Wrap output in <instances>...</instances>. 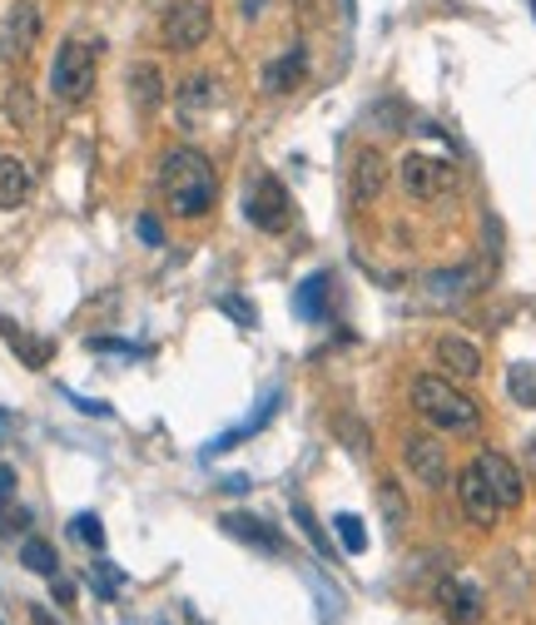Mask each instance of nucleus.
<instances>
[{
  "instance_id": "bb28decb",
  "label": "nucleus",
  "mask_w": 536,
  "mask_h": 625,
  "mask_svg": "<svg viewBox=\"0 0 536 625\" xmlns=\"http://www.w3.org/2000/svg\"><path fill=\"white\" fill-rule=\"evenodd\" d=\"M383 511L393 517V527H403V521H408V502L397 496V486H393V482L383 486Z\"/></svg>"
},
{
  "instance_id": "4be33fe9",
  "label": "nucleus",
  "mask_w": 536,
  "mask_h": 625,
  "mask_svg": "<svg viewBox=\"0 0 536 625\" xmlns=\"http://www.w3.org/2000/svg\"><path fill=\"white\" fill-rule=\"evenodd\" d=\"M323 308H328V273H313V279L299 288V312L323 318Z\"/></svg>"
},
{
  "instance_id": "b1692460",
  "label": "nucleus",
  "mask_w": 536,
  "mask_h": 625,
  "mask_svg": "<svg viewBox=\"0 0 536 625\" xmlns=\"http://www.w3.org/2000/svg\"><path fill=\"white\" fill-rule=\"evenodd\" d=\"M333 531H338V541H343V551H353V556H363L368 551V531H363V521L358 517H333Z\"/></svg>"
},
{
  "instance_id": "5701e85b",
  "label": "nucleus",
  "mask_w": 536,
  "mask_h": 625,
  "mask_svg": "<svg viewBox=\"0 0 536 625\" xmlns=\"http://www.w3.org/2000/svg\"><path fill=\"white\" fill-rule=\"evenodd\" d=\"M0 333L11 338V343H15V353H21L31 367H45V357H50V343H35V338H21V333H15V323H11V318H0Z\"/></svg>"
},
{
  "instance_id": "39448f33",
  "label": "nucleus",
  "mask_w": 536,
  "mask_h": 625,
  "mask_svg": "<svg viewBox=\"0 0 536 625\" xmlns=\"http://www.w3.org/2000/svg\"><path fill=\"white\" fill-rule=\"evenodd\" d=\"M244 214H248V224L264 228V234H283V228L293 224V199H289V189H283V179L258 174L244 194Z\"/></svg>"
},
{
  "instance_id": "0eeeda50",
  "label": "nucleus",
  "mask_w": 536,
  "mask_h": 625,
  "mask_svg": "<svg viewBox=\"0 0 536 625\" xmlns=\"http://www.w3.org/2000/svg\"><path fill=\"white\" fill-rule=\"evenodd\" d=\"M403 462H408V472L418 476L422 486H447V452H442L438 437H428V432H408L403 437Z\"/></svg>"
},
{
  "instance_id": "aec40b11",
  "label": "nucleus",
  "mask_w": 536,
  "mask_h": 625,
  "mask_svg": "<svg viewBox=\"0 0 536 625\" xmlns=\"http://www.w3.org/2000/svg\"><path fill=\"white\" fill-rule=\"evenodd\" d=\"M273 412H279V392H273V398H264V402H258V412H254V417H248V422H238V427H229L224 437H214V443H209V452H224V447H238V443H244V437H254V432L264 427V422L273 417Z\"/></svg>"
},
{
  "instance_id": "2f4dec72",
  "label": "nucleus",
  "mask_w": 536,
  "mask_h": 625,
  "mask_svg": "<svg viewBox=\"0 0 536 625\" xmlns=\"http://www.w3.org/2000/svg\"><path fill=\"white\" fill-rule=\"evenodd\" d=\"M532 5H536V0H532Z\"/></svg>"
},
{
  "instance_id": "20e7f679",
  "label": "nucleus",
  "mask_w": 536,
  "mask_h": 625,
  "mask_svg": "<svg viewBox=\"0 0 536 625\" xmlns=\"http://www.w3.org/2000/svg\"><path fill=\"white\" fill-rule=\"evenodd\" d=\"M397 179H403V194L418 199V204H432V199L452 194L457 189V164L438 160V154H408L397 164Z\"/></svg>"
},
{
  "instance_id": "dca6fc26",
  "label": "nucleus",
  "mask_w": 536,
  "mask_h": 625,
  "mask_svg": "<svg viewBox=\"0 0 536 625\" xmlns=\"http://www.w3.org/2000/svg\"><path fill=\"white\" fill-rule=\"evenodd\" d=\"M35 31H40V11H35V0H15L11 11V25H5V55H25L35 40Z\"/></svg>"
},
{
  "instance_id": "2eb2a0df",
  "label": "nucleus",
  "mask_w": 536,
  "mask_h": 625,
  "mask_svg": "<svg viewBox=\"0 0 536 625\" xmlns=\"http://www.w3.org/2000/svg\"><path fill=\"white\" fill-rule=\"evenodd\" d=\"M477 288V269H447V273H432L428 283H422V293H428L432 303H462L467 293Z\"/></svg>"
},
{
  "instance_id": "f3484780",
  "label": "nucleus",
  "mask_w": 536,
  "mask_h": 625,
  "mask_svg": "<svg viewBox=\"0 0 536 625\" xmlns=\"http://www.w3.org/2000/svg\"><path fill=\"white\" fill-rule=\"evenodd\" d=\"M31 194V169L15 154H0V209H21Z\"/></svg>"
},
{
  "instance_id": "7c9ffc66",
  "label": "nucleus",
  "mask_w": 536,
  "mask_h": 625,
  "mask_svg": "<svg viewBox=\"0 0 536 625\" xmlns=\"http://www.w3.org/2000/svg\"><path fill=\"white\" fill-rule=\"evenodd\" d=\"M532 472H536V437H532Z\"/></svg>"
},
{
  "instance_id": "9b49d317",
  "label": "nucleus",
  "mask_w": 536,
  "mask_h": 625,
  "mask_svg": "<svg viewBox=\"0 0 536 625\" xmlns=\"http://www.w3.org/2000/svg\"><path fill=\"white\" fill-rule=\"evenodd\" d=\"M383 189H387V160L377 150H358V160H353V199H358V204H373Z\"/></svg>"
},
{
  "instance_id": "a878e982",
  "label": "nucleus",
  "mask_w": 536,
  "mask_h": 625,
  "mask_svg": "<svg viewBox=\"0 0 536 625\" xmlns=\"http://www.w3.org/2000/svg\"><path fill=\"white\" fill-rule=\"evenodd\" d=\"M5 109H11V125H15V130H25V125H31V115H35L31 90L15 85V90H11V105H5Z\"/></svg>"
},
{
  "instance_id": "423d86ee",
  "label": "nucleus",
  "mask_w": 536,
  "mask_h": 625,
  "mask_svg": "<svg viewBox=\"0 0 536 625\" xmlns=\"http://www.w3.org/2000/svg\"><path fill=\"white\" fill-rule=\"evenodd\" d=\"M214 31V15H209L205 0H174L170 11L160 15V45L164 50H194L205 45Z\"/></svg>"
},
{
  "instance_id": "f03ea898",
  "label": "nucleus",
  "mask_w": 536,
  "mask_h": 625,
  "mask_svg": "<svg viewBox=\"0 0 536 625\" xmlns=\"http://www.w3.org/2000/svg\"><path fill=\"white\" fill-rule=\"evenodd\" d=\"M412 408H418V417L438 432H477V422H482L477 402L467 398L457 382L442 378V373L412 378Z\"/></svg>"
},
{
  "instance_id": "412c9836",
  "label": "nucleus",
  "mask_w": 536,
  "mask_h": 625,
  "mask_svg": "<svg viewBox=\"0 0 536 625\" xmlns=\"http://www.w3.org/2000/svg\"><path fill=\"white\" fill-rule=\"evenodd\" d=\"M21 561H25V571H35V576H60V556H55V546L50 541H40V536L25 541Z\"/></svg>"
},
{
  "instance_id": "c85d7f7f",
  "label": "nucleus",
  "mask_w": 536,
  "mask_h": 625,
  "mask_svg": "<svg viewBox=\"0 0 536 625\" xmlns=\"http://www.w3.org/2000/svg\"><path fill=\"white\" fill-rule=\"evenodd\" d=\"M140 238H144V244H164V228H160V219L140 214Z\"/></svg>"
},
{
  "instance_id": "6e6552de",
  "label": "nucleus",
  "mask_w": 536,
  "mask_h": 625,
  "mask_svg": "<svg viewBox=\"0 0 536 625\" xmlns=\"http://www.w3.org/2000/svg\"><path fill=\"white\" fill-rule=\"evenodd\" d=\"M473 467L482 472V482L492 486L497 507H502V511H516V507H522L526 482H522V472H516L512 457H502V452H477V457H473Z\"/></svg>"
},
{
  "instance_id": "1a4fd4ad",
  "label": "nucleus",
  "mask_w": 536,
  "mask_h": 625,
  "mask_svg": "<svg viewBox=\"0 0 536 625\" xmlns=\"http://www.w3.org/2000/svg\"><path fill=\"white\" fill-rule=\"evenodd\" d=\"M457 502H462V517L473 521V527H497V517H502L492 486L482 482V472H477V467H467V472L457 476Z\"/></svg>"
},
{
  "instance_id": "f8f14e48",
  "label": "nucleus",
  "mask_w": 536,
  "mask_h": 625,
  "mask_svg": "<svg viewBox=\"0 0 536 625\" xmlns=\"http://www.w3.org/2000/svg\"><path fill=\"white\" fill-rule=\"evenodd\" d=\"M438 601H442V611H447L452 625H473L477 615H482V591H477L473 581H442Z\"/></svg>"
},
{
  "instance_id": "7ed1b4c3",
  "label": "nucleus",
  "mask_w": 536,
  "mask_h": 625,
  "mask_svg": "<svg viewBox=\"0 0 536 625\" xmlns=\"http://www.w3.org/2000/svg\"><path fill=\"white\" fill-rule=\"evenodd\" d=\"M50 90H55L60 105H85L90 90H95V45L90 40H65L60 50H55Z\"/></svg>"
},
{
  "instance_id": "393cba45",
  "label": "nucleus",
  "mask_w": 536,
  "mask_h": 625,
  "mask_svg": "<svg viewBox=\"0 0 536 625\" xmlns=\"http://www.w3.org/2000/svg\"><path fill=\"white\" fill-rule=\"evenodd\" d=\"M506 388L516 392V402H522V408H536V367L532 363H516L512 378H506Z\"/></svg>"
},
{
  "instance_id": "4468645a",
  "label": "nucleus",
  "mask_w": 536,
  "mask_h": 625,
  "mask_svg": "<svg viewBox=\"0 0 536 625\" xmlns=\"http://www.w3.org/2000/svg\"><path fill=\"white\" fill-rule=\"evenodd\" d=\"M224 531L229 536H238V541H248V546H258V551H283V536L268 521H258V517H248V511H224Z\"/></svg>"
},
{
  "instance_id": "9d476101",
  "label": "nucleus",
  "mask_w": 536,
  "mask_h": 625,
  "mask_svg": "<svg viewBox=\"0 0 536 625\" xmlns=\"http://www.w3.org/2000/svg\"><path fill=\"white\" fill-rule=\"evenodd\" d=\"M303 80H308V50H303V45H289L279 60H268L264 66V90L268 95H293Z\"/></svg>"
},
{
  "instance_id": "ddd939ff",
  "label": "nucleus",
  "mask_w": 536,
  "mask_h": 625,
  "mask_svg": "<svg viewBox=\"0 0 536 625\" xmlns=\"http://www.w3.org/2000/svg\"><path fill=\"white\" fill-rule=\"evenodd\" d=\"M438 363L447 367L452 378H477V373H482V347L447 333V338H438Z\"/></svg>"
},
{
  "instance_id": "cd10ccee",
  "label": "nucleus",
  "mask_w": 536,
  "mask_h": 625,
  "mask_svg": "<svg viewBox=\"0 0 536 625\" xmlns=\"http://www.w3.org/2000/svg\"><path fill=\"white\" fill-rule=\"evenodd\" d=\"M75 531L90 541V546H100V541H105V531H100V521L90 517V511H85V517H75Z\"/></svg>"
},
{
  "instance_id": "c756f323",
  "label": "nucleus",
  "mask_w": 536,
  "mask_h": 625,
  "mask_svg": "<svg viewBox=\"0 0 536 625\" xmlns=\"http://www.w3.org/2000/svg\"><path fill=\"white\" fill-rule=\"evenodd\" d=\"M50 581H55V601H60L65 611H70V605H75V586H70V581H60V576H50Z\"/></svg>"
},
{
  "instance_id": "f257e3e1",
  "label": "nucleus",
  "mask_w": 536,
  "mask_h": 625,
  "mask_svg": "<svg viewBox=\"0 0 536 625\" xmlns=\"http://www.w3.org/2000/svg\"><path fill=\"white\" fill-rule=\"evenodd\" d=\"M160 189H164V204H170L179 219H205L209 209L219 204L214 164H209L199 150H170L164 154Z\"/></svg>"
},
{
  "instance_id": "a211bd4d",
  "label": "nucleus",
  "mask_w": 536,
  "mask_h": 625,
  "mask_svg": "<svg viewBox=\"0 0 536 625\" xmlns=\"http://www.w3.org/2000/svg\"><path fill=\"white\" fill-rule=\"evenodd\" d=\"M209 105H214V80H209V75L184 80V90H179V125H184V130H189V125H199Z\"/></svg>"
},
{
  "instance_id": "6ab92c4d",
  "label": "nucleus",
  "mask_w": 536,
  "mask_h": 625,
  "mask_svg": "<svg viewBox=\"0 0 536 625\" xmlns=\"http://www.w3.org/2000/svg\"><path fill=\"white\" fill-rule=\"evenodd\" d=\"M129 95H135V109H140V115H150V109L164 99L160 70H154V66H135V70H129Z\"/></svg>"
}]
</instances>
